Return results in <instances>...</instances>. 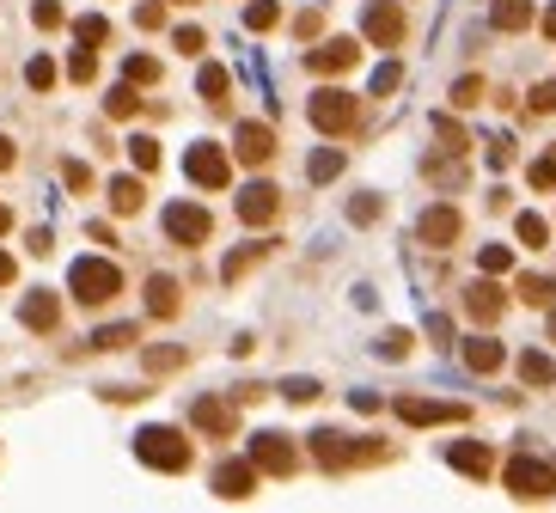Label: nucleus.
Listing matches in <instances>:
<instances>
[{
	"label": "nucleus",
	"mask_w": 556,
	"mask_h": 513,
	"mask_svg": "<svg viewBox=\"0 0 556 513\" xmlns=\"http://www.w3.org/2000/svg\"><path fill=\"white\" fill-rule=\"evenodd\" d=\"M501 306H508V300H501V287H495V275H483V281H477V287L465 294V312H471L477 324H495V318H501Z\"/></svg>",
	"instance_id": "nucleus-19"
},
{
	"label": "nucleus",
	"mask_w": 556,
	"mask_h": 513,
	"mask_svg": "<svg viewBox=\"0 0 556 513\" xmlns=\"http://www.w3.org/2000/svg\"><path fill=\"white\" fill-rule=\"evenodd\" d=\"M501 361H508V348H501V342H489V337L465 342V367H471V373H495Z\"/></svg>",
	"instance_id": "nucleus-20"
},
{
	"label": "nucleus",
	"mask_w": 556,
	"mask_h": 513,
	"mask_svg": "<svg viewBox=\"0 0 556 513\" xmlns=\"http://www.w3.org/2000/svg\"><path fill=\"white\" fill-rule=\"evenodd\" d=\"M337 171H343V153H337V147H324V153L306 159V177H312V184H330Z\"/></svg>",
	"instance_id": "nucleus-26"
},
{
	"label": "nucleus",
	"mask_w": 556,
	"mask_h": 513,
	"mask_svg": "<svg viewBox=\"0 0 556 513\" xmlns=\"http://www.w3.org/2000/svg\"><path fill=\"white\" fill-rule=\"evenodd\" d=\"M348 220H355V227H373V220H380V196H355V202H348Z\"/></svg>",
	"instance_id": "nucleus-40"
},
{
	"label": "nucleus",
	"mask_w": 556,
	"mask_h": 513,
	"mask_svg": "<svg viewBox=\"0 0 556 513\" xmlns=\"http://www.w3.org/2000/svg\"><path fill=\"white\" fill-rule=\"evenodd\" d=\"M13 159H19V153H13V141H6V135H0V171H6V166H13Z\"/></svg>",
	"instance_id": "nucleus-55"
},
{
	"label": "nucleus",
	"mask_w": 556,
	"mask_h": 513,
	"mask_svg": "<svg viewBox=\"0 0 556 513\" xmlns=\"http://www.w3.org/2000/svg\"><path fill=\"white\" fill-rule=\"evenodd\" d=\"M452 104H458V110H471V104H483V80H477V73H465V80L452 86Z\"/></svg>",
	"instance_id": "nucleus-36"
},
{
	"label": "nucleus",
	"mask_w": 556,
	"mask_h": 513,
	"mask_svg": "<svg viewBox=\"0 0 556 513\" xmlns=\"http://www.w3.org/2000/svg\"><path fill=\"white\" fill-rule=\"evenodd\" d=\"M398 422H410V428H441V422H465V404H434V398H398Z\"/></svg>",
	"instance_id": "nucleus-10"
},
{
	"label": "nucleus",
	"mask_w": 556,
	"mask_h": 513,
	"mask_svg": "<svg viewBox=\"0 0 556 513\" xmlns=\"http://www.w3.org/2000/svg\"><path fill=\"white\" fill-rule=\"evenodd\" d=\"M129 80H135V86H153V80H159V62H153V56H129Z\"/></svg>",
	"instance_id": "nucleus-39"
},
{
	"label": "nucleus",
	"mask_w": 556,
	"mask_h": 513,
	"mask_svg": "<svg viewBox=\"0 0 556 513\" xmlns=\"http://www.w3.org/2000/svg\"><path fill=\"white\" fill-rule=\"evenodd\" d=\"M489 25L495 31H526L532 25V0H495L489 6Z\"/></svg>",
	"instance_id": "nucleus-21"
},
{
	"label": "nucleus",
	"mask_w": 556,
	"mask_h": 513,
	"mask_svg": "<svg viewBox=\"0 0 556 513\" xmlns=\"http://www.w3.org/2000/svg\"><path fill=\"white\" fill-rule=\"evenodd\" d=\"M6 227H13V214H6V208H0V233H6Z\"/></svg>",
	"instance_id": "nucleus-57"
},
{
	"label": "nucleus",
	"mask_w": 556,
	"mask_h": 513,
	"mask_svg": "<svg viewBox=\"0 0 556 513\" xmlns=\"http://www.w3.org/2000/svg\"><path fill=\"white\" fill-rule=\"evenodd\" d=\"M209 233H214V220H209L202 202H172L166 208V239L172 244H202Z\"/></svg>",
	"instance_id": "nucleus-8"
},
{
	"label": "nucleus",
	"mask_w": 556,
	"mask_h": 513,
	"mask_svg": "<svg viewBox=\"0 0 556 513\" xmlns=\"http://www.w3.org/2000/svg\"><path fill=\"white\" fill-rule=\"evenodd\" d=\"M31 19H37V25H43V31H56V25H62L68 13H62L56 0H37V6H31Z\"/></svg>",
	"instance_id": "nucleus-46"
},
{
	"label": "nucleus",
	"mask_w": 556,
	"mask_h": 513,
	"mask_svg": "<svg viewBox=\"0 0 556 513\" xmlns=\"http://www.w3.org/2000/svg\"><path fill=\"white\" fill-rule=\"evenodd\" d=\"M276 19H281L276 0H251V6H244V25H251V31H276Z\"/></svg>",
	"instance_id": "nucleus-28"
},
{
	"label": "nucleus",
	"mask_w": 556,
	"mask_h": 513,
	"mask_svg": "<svg viewBox=\"0 0 556 513\" xmlns=\"http://www.w3.org/2000/svg\"><path fill=\"white\" fill-rule=\"evenodd\" d=\"M306 116H312V129H324V135H343V129H355V116H361V98H348L343 86H324V92H312Z\"/></svg>",
	"instance_id": "nucleus-4"
},
{
	"label": "nucleus",
	"mask_w": 556,
	"mask_h": 513,
	"mask_svg": "<svg viewBox=\"0 0 556 513\" xmlns=\"http://www.w3.org/2000/svg\"><path fill=\"white\" fill-rule=\"evenodd\" d=\"M281 398H287V404H312V398H318V379H287V385H281Z\"/></svg>",
	"instance_id": "nucleus-44"
},
{
	"label": "nucleus",
	"mask_w": 556,
	"mask_h": 513,
	"mask_svg": "<svg viewBox=\"0 0 556 513\" xmlns=\"http://www.w3.org/2000/svg\"><path fill=\"white\" fill-rule=\"evenodd\" d=\"M520 379H526V385H551L556 361H551V355H538V348H526V355H520Z\"/></svg>",
	"instance_id": "nucleus-23"
},
{
	"label": "nucleus",
	"mask_w": 556,
	"mask_h": 513,
	"mask_svg": "<svg viewBox=\"0 0 556 513\" xmlns=\"http://www.w3.org/2000/svg\"><path fill=\"white\" fill-rule=\"evenodd\" d=\"M477 269H483V275H508V269H514V251H508V244H483V251H477Z\"/></svg>",
	"instance_id": "nucleus-27"
},
{
	"label": "nucleus",
	"mask_w": 556,
	"mask_h": 513,
	"mask_svg": "<svg viewBox=\"0 0 556 513\" xmlns=\"http://www.w3.org/2000/svg\"><path fill=\"white\" fill-rule=\"evenodd\" d=\"M294 31H300V37H318V31H324V13H300V25H294Z\"/></svg>",
	"instance_id": "nucleus-53"
},
{
	"label": "nucleus",
	"mask_w": 556,
	"mask_h": 513,
	"mask_svg": "<svg viewBox=\"0 0 556 513\" xmlns=\"http://www.w3.org/2000/svg\"><path fill=\"white\" fill-rule=\"evenodd\" d=\"M177 361H184V355H177V348H159V355H147V367H153V373H172Z\"/></svg>",
	"instance_id": "nucleus-52"
},
{
	"label": "nucleus",
	"mask_w": 556,
	"mask_h": 513,
	"mask_svg": "<svg viewBox=\"0 0 556 513\" xmlns=\"http://www.w3.org/2000/svg\"><path fill=\"white\" fill-rule=\"evenodd\" d=\"M62 184H68V190H86V184H92V171L80 166V159H68V166H62Z\"/></svg>",
	"instance_id": "nucleus-48"
},
{
	"label": "nucleus",
	"mask_w": 556,
	"mask_h": 513,
	"mask_svg": "<svg viewBox=\"0 0 556 513\" xmlns=\"http://www.w3.org/2000/svg\"><path fill=\"white\" fill-rule=\"evenodd\" d=\"M172 43L184 49V56H202V43H209V37L196 31V25H177V31H172Z\"/></svg>",
	"instance_id": "nucleus-45"
},
{
	"label": "nucleus",
	"mask_w": 556,
	"mask_h": 513,
	"mask_svg": "<svg viewBox=\"0 0 556 513\" xmlns=\"http://www.w3.org/2000/svg\"><path fill=\"white\" fill-rule=\"evenodd\" d=\"M68 287L80 306H105V300H116L123 294V269L116 263H105V257H80L68 269Z\"/></svg>",
	"instance_id": "nucleus-1"
},
{
	"label": "nucleus",
	"mask_w": 556,
	"mask_h": 513,
	"mask_svg": "<svg viewBox=\"0 0 556 513\" xmlns=\"http://www.w3.org/2000/svg\"><path fill=\"white\" fill-rule=\"evenodd\" d=\"M190 422H196L202 434H233V422H239V415H233V404H227V398H196Z\"/></svg>",
	"instance_id": "nucleus-18"
},
{
	"label": "nucleus",
	"mask_w": 556,
	"mask_h": 513,
	"mask_svg": "<svg viewBox=\"0 0 556 513\" xmlns=\"http://www.w3.org/2000/svg\"><path fill=\"white\" fill-rule=\"evenodd\" d=\"M25 80H31L37 92H49V86H56V62H49V56H37L31 68H25Z\"/></svg>",
	"instance_id": "nucleus-42"
},
{
	"label": "nucleus",
	"mask_w": 556,
	"mask_h": 513,
	"mask_svg": "<svg viewBox=\"0 0 556 513\" xmlns=\"http://www.w3.org/2000/svg\"><path fill=\"white\" fill-rule=\"evenodd\" d=\"M532 110H538V116H544V110H556V80H544V86L532 92Z\"/></svg>",
	"instance_id": "nucleus-50"
},
{
	"label": "nucleus",
	"mask_w": 556,
	"mask_h": 513,
	"mask_svg": "<svg viewBox=\"0 0 556 513\" xmlns=\"http://www.w3.org/2000/svg\"><path fill=\"white\" fill-rule=\"evenodd\" d=\"M312 458L324 465V471H348L355 458H373V446H348V434H337V428H318V434H312Z\"/></svg>",
	"instance_id": "nucleus-9"
},
{
	"label": "nucleus",
	"mask_w": 556,
	"mask_h": 513,
	"mask_svg": "<svg viewBox=\"0 0 556 513\" xmlns=\"http://www.w3.org/2000/svg\"><path fill=\"white\" fill-rule=\"evenodd\" d=\"M233 153H239L244 166H269V159H276V135H269L263 123H239V135H233Z\"/></svg>",
	"instance_id": "nucleus-13"
},
{
	"label": "nucleus",
	"mask_w": 556,
	"mask_h": 513,
	"mask_svg": "<svg viewBox=\"0 0 556 513\" xmlns=\"http://www.w3.org/2000/svg\"><path fill=\"white\" fill-rule=\"evenodd\" d=\"M129 159H135V171H159V141L135 135V141H129Z\"/></svg>",
	"instance_id": "nucleus-31"
},
{
	"label": "nucleus",
	"mask_w": 556,
	"mask_h": 513,
	"mask_svg": "<svg viewBox=\"0 0 556 513\" xmlns=\"http://www.w3.org/2000/svg\"><path fill=\"white\" fill-rule=\"evenodd\" d=\"M514 233H520V244L538 251V244H551V220H544V214H520V220H514Z\"/></svg>",
	"instance_id": "nucleus-25"
},
{
	"label": "nucleus",
	"mask_w": 556,
	"mask_h": 513,
	"mask_svg": "<svg viewBox=\"0 0 556 513\" xmlns=\"http://www.w3.org/2000/svg\"><path fill=\"white\" fill-rule=\"evenodd\" d=\"M410 342H416L410 330H385V337H380V355H385V361H404V355H410Z\"/></svg>",
	"instance_id": "nucleus-38"
},
{
	"label": "nucleus",
	"mask_w": 556,
	"mask_h": 513,
	"mask_svg": "<svg viewBox=\"0 0 556 513\" xmlns=\"http://www.w3.org/2000/svg\"><path fill=\"white\" fill-rule=\"evenodd\" d=\"M110 208H116V214H135L141 208V177H110Z\"/></svg>",
	"instance_id": "nucleus-24"
},
{
	"label": "nucleus",
	"mask_w": 556,
	"mask_h": 513,
	"mask_svg": "<svg viewBox=\"0 0 556 513\" xmlns=\"http://www.w3.org/2000/svg\"><path fill=\"white\" fill-rule=\"evenodd\" d=\"M361 37H367L373 49H398V37H404V6H398V0H367Z\"/></svg>",
	"instance_id": "nucleus-6"
},
{
	"label": "nucleus",
	"mask_w": 556,
	"mask_h": 513,
	"mask_svg": "<svg viewBox=\"0 0 556 513\" xmlns=\"http://www.w3.org/2000/svg\"><path fill=\"white\" fill-rule=\"evenodd\" d=\"M13 275H19V263H13V257H6V251H0V287H6V281H13Z\"/></svg>",
	"instance_id": "nucleus-54"
},
{
	"label": "nucleus",
	"mask_w": 556,
	"mask_h": 513,
	"mask_svg": "<svg viewBox=\"0 0 556 513\" xmlns=\"http://www.w3.org/2000/svg\"><path fill=\"white\" fill-rule=\"evenodd\" d=\"M434 135L447 141V153H465V129H458L452 116H441V123H434Z\"/></svg>",
	"instance_id": "nucleus-47"
},
{
	"label": "nucleus",
	"mask_w": 556,
	"mask_h": 513,
	"mask_svg": "<svg viewBox=\"0 0 556 513\" xmlns=\"http://www.w3.org/2000/svg\"><path fill=\"white\" fill-rule=\"evenodd\" d=\"M551 342H556V312H551Z\"/></svg>",
	"instance_id": "nucleus-58"
},
{
	"label": "nucleus",
	"mask_w": 556,
	"mask_h": 513,
	"mask_svg": "<svg viewBox=\"0 0 556 513\" xmlns=\"http://www.w3.org/2000/svg\"><path fill=\"white\" fill-rule=\"evenodd\" d=\"M257 489V465L251 458H227L220 471H214V495H227V501H244Z\"/></svg>",
	"instance_id": "nucleus-14"
},
{
	"label": "nucleus",
	"mask_w": 556,
	"mask_h": 513,
	"mask_svg": "<svg viewBox=\"0 0 556 513\" xmlns=\"http://www.w3.org/2000/svg\"><path fill=\"white\" fill-rule=\"evenodd\" d=\"M544 37H556V6H551V13H544Z\"/></svg>",
	"instance_id": "nucleus-56"
},
{
	"label": "nucleus",
	"mask_w": 556,
	"mask_h": 513,
	"mask_svg": "<svg viewBox=\"0 0 556 513\" xmlns=\"http://www.w3.org/2000/svg\"><path fill=\"white\" fill-rule=\"evenodd\" d=\"M177 6H196V0H177Z\"/></svg>",
	"instance_id": "nucleus-59"
},
{
	"label": "nucleus",
	"mask_w": 556,
	"mask_h": 513,
	"mask_svg": "<svg viewBox=\"0 0 556 513\" xmlns=\"http://www.w3.org/2000/svg\"><path fill=\"white\" fill-rule=\"evenodd\" d=\"M355 62H361V43H355V37H330V43H318L312 56H306L312 73H348Z\"/></svg>",
	"instance_id": "nucleus-11"
},
{
	"label": "nucleus",
	"mask_w": 556,
	"mask_h": 513,
	"mask_svg": "<svg viewBox=\"0 0 556 513\" xmlns=\"http://www.w3.org/2000/svg\"><path fill=\"white\" fill-rule=\"evenodd\" d=\"M184 171H190V184H202V190H227V177H233L227 153H220L214 141H196V147L184 153Z\"/></svg>",
	"instance_id": "nucleus-7"
},
{
	"label": "nucleus",
	"mask_w": 556,
	"mask_h": 513,
	"mask_svg": "<svg viewBox=\"0 0 556 513\" xmlns=\"http://www.w3.org/2000/svg\"><path fill=\"white\" fill-rule=\"evenodd\" d=\"M129 342H135V324H105L92 337V348H129Z\"/></svg>",
	"instance_id": "nucleus-34"
},
{
	"label": "nucleus",
	"mask_w": 556,
	"mask_h": 513,
	"mask_svg": "<svg viewBox=\"0 0 556 513\" xmlns=\"http://www.w3.org/2000/svg\"><path fill=\"white\" fill-rule=\"evenodd\" d=\"M508 159H514V141H508V135H501V141H489V166L501 171V166H508Z\"/></svg>",
	"instance_id": "nucleus-51"
},
{
	"label": "nucleus",
	"mask_w": 556,
	"mask_h": 513,
	"mask_svg": "<svg viewBox=\"0 0 556 513\" xmlns=\"http://www.w3.org/2000/svg\"><path fill=\"white\" fill-rule=\"evenodd\" d=\"M447 465H452V471H465V477H489V471H495V452H489L483 440H452Z\"/></svg>",
	"instance_id": "nucleus-15"
},
{
	"label": "nucleus",
	"mask_w": 556,
	"mask_h": 513,
	"mask_svg": "<svg viewBox=\"0 0 556 513\" xmlns=\"http://www.w3.org/2000/svg\"><path fill=\"white\" fill-rule=\"evenodd\" d=\"M526 177H532V190H556V147H551V153H538Z\"/></svg>",
	"instance_id": "nucleus-33"
},
{
	"label": "nucleus",
	"mask_w": 556,
	"mask_h": 513,
	"mask_svg": "<svg viewBox=\"0 0 556 513\" xmlns=\"http://www.w3.org/2000/svg\"><path fill=\"white\" fill-rule=\"evenodd\" d=\"M135 25H141V31H159V25H166V6H159V0H141V6H135Z\"/></svg>",
	"instance_id": "nucleus-43"
},
{
	"label": "nucleus",
	"mask_w": 556,
	"mask_h": 513,
	"mask_svg": "<svg viewBox=\"0 0 556 513\" xmlns=\"http://www.w3.org/2000/svg\"><path fill=\"white\" fill-rule=\"evenodd\" d=\"M276 208H281L276 184H244V196H239V220H244V227H269Z\"/></svg>",
	"instance_id": "nucleus-12"
},
{
	"label": "nucleus",
	"mask_w": 556,
	"mask_h": 513,
	"mask_svg": "<svg viewBox=\"0 0 556 513\" xmlns=\"http://www.w3.org/2000/svg\"><path fill=\"white\" fill-rule=\"evenodd\" d=\"M147 312H153V318H172L177 312V281L172 275H153V281H147Z\"/></svg>",
	"instance_id": "nucleus-22"
},
{
	"label": "nucleus",
	"mask_w": 556,
	"mask_h": 513,
	"mask_svg": "<svg viewBox=\"0 0 556 513\" xmlns=\"http://www.w3.org/2000/svg\"><path fill=\"white\" fill-rule=\"evenodd\" d=\"M105 110H110V116H116V123H129V116H135V110H141V98H135V80H129V86H116V92H110V98H105Z\"/></svg>",
	"instance_id": "nucleus-29"
},
{
	"label": "nucleus",
	"mask_w": 556,
	"mask_h": 513,
	"mask_svg": "<svg viewBox=\"0 0 556 513\" xmlns=\"http://www.w3.org/2000/svg\"><path fill=\"white\" fill-rule=\"evenodd\" d=\"M135 452H141V465H153V471H184L190 465V440L177 428H159V422L135 434Z\"/></svg>",
	"instance_id": "nucleus-2"
},
{
	"label": "nucleus",
	"mask_w": 556,
	"mask_h": 513,
	"mask_svg": "<svg viewBox=\"0 0 556 513\" xmlns=\"http://www.w3.org/2000/svg\"><path fill=\"white\" fill-rule=\"evenodd\" d=\"M257 257H263V244H244V251H233V257H227V269H220V275H227V281H239Z\"/></svg>",
	"instance_id": "nucleus-37"
},
{
	"label": "nucleus",
	"mask_w": 556,
	"mask_h": 513,
	"mask_svg": "<svg viewBox=\"0 0 556 513\" xmlns=\"http://www.w3.org/2000/svg\"><path fill=\"white\" fill-rule=\"evenodd\" d=\"M251 465H257V471H269V477H294L300 452H294V440H287V434L263 428V434H251Z\"/></svg>",
	"instance_id": "nucleus-5"
},
{
	"label": "nucleus",
	"mask_w": 556,
	"mask_h": 513,
	"mask_svg": "<svg viewBox=\"0 0 556 513\" xmlns=\"http://www.w3.org/2000/svg\"><path fill=\"white\" fill-rule=\"evenodd\" d=\"M68 73H73V80H80V86H86V80L98 73V56H92V49L80 43V49H73V62H68Z\"/></svg>",
	"instance_id": "nucleus-41"
},
{
	"label": "nucleus",
	"mask_w": 556,
	"mask_h": 513,
	"mask_svg": "<svg viewBox=\"0 0 556 513\" xmlns=\"http://www.w3.org/2000/svg\"><path fill=\"white\" fill-rule=\"evenodd\" d=\"M501 483L520 495V501H551L556 495V471L544 465V458H532V452H520V458H508V471H501Z\"/></svg>",
	"instance_id": "nucleus-3"
},
{
	"label": "nucleus",
	"mask_w": 556,
	"mask_h": 513,
	"mask_svg": "<svg viewBox=\"0 0 556 513\" xmlns=\"http://www.w3.org/2000/svg\"><path fill=\"white\" fill-rule=\"evenodd\" d=\"M416 233H422V244H452V239H458V208L434 202V208L416 220Z\"/></svg>",
	"instance_id": "nucleus-16"
},
{
	"label": "nucleus",
	"mask_w": 556,
	"mask_h": 513,
	"mask_svg": "<svg viewBox=\"0 0 556 513\" xmlns=\"http://www.w3.org/2000/svg\"><path fill=\"white\" fill-rule=\"evenodd\" d=\"M19 318H25V330H56V318H62V300H56L49 287H37V294H25Z\"/></svg>",
	"instance_id": "nucleus-17"
},
{
	"label": "nucleus",
	"mask_w": 556,
	"mask_h": 513,
	"mask_svg": "<svg viewBox=\"0 0 556 513\" xmlns=\"http://www.w3.org/2000/svg\"><path fill=\"white\" fill-rule=\"evenodd\" d=\"M196 86H202V98H209V104H220V98H227V86H233V80H227V68H214V62H209V68L196 73Z\"/></svg>",
	"instance_id": "nucleus-30"
},
{
	"label": "nucleus",
	"mask_w": 556,
	"mask_h": 513,
	"mask_svg": "<svg viewBox=\"0 0 556 513\" xmlns=\"http://www.w3.org/2000/svg\"><path fill=\"white\" fill-rule=\"evenodd\" d=\"M398 80H404V73H398V62H385V68L373 73V92H398Z\"/></svg>",
	"instance_id": "nucleus-49"
},
{
	"label": "nucleus",
	"mask_w": 556,
	"mask_h": 513,
	"mask_svg": "<svg viewBox=\"0 0 556 513\" xmlns=\"http://www.w3.org/2000/svg\"><path fill=\"white\" fill-rule=\"evenodd\" d=\"M73 37H80L86 49H98V43H105V37H110V25H105V19H98V13H86V19H73Z\"/></svg>",
	"instance_id": "nucleus-32"
},
{
	"label": "nucleus",
	"mask_w": 556,
	"mask_h": 513,
	"mask_svg": "<svg viewBox=\"0 0 556 513\" xmlns=\"http://www.w3.org/2000/svg\"><path fill=\"white\" fill-rule=\"evenodd\" d=\"M520 300L526 306H551V281L544 275H520Z\"/></svg>",
	"instance_id": "nucleus-35"
}]
</instances>
